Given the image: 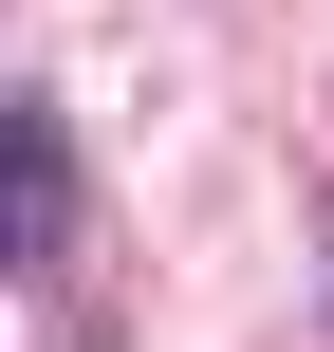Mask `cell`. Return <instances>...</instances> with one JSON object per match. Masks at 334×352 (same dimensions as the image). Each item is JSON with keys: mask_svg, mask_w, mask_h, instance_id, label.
<instances>
[{"mask_svg": "<svg viewBox=\"0 0 334 352\" xmlns=\"http://www.w3.org/2000/svg\"><path fill=\"white\" fill-rule=\"evenodd\" d=\"M19 260H74V148H56V111H19Z\"/></svg>", "mask_w": 334, "mask_h": 352, "instance_id": "obj_1", "label": "cell"}]
</instances>
